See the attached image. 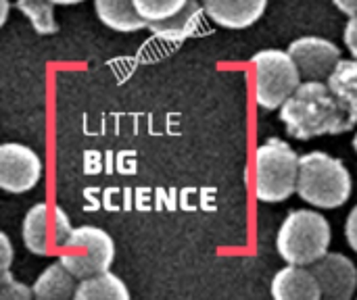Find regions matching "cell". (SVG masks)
Segmentation results:
<instances>
[{
    "instance_id": "cell-1",
    "label": "cell",
    "mask_w": 357,
    "mask_h": 300,
    "mask_svg": "<svg viewBox=\"0 0 357 300\" xmlns=\"http://www.w3.org/2000/svg\"><path fill=\"white\" fill-rule=\"evenodd\" d=\"M280 121L284 123L287 134L297 140L339 136L354 127L347 111L322 79H307L301 84L280 106Z\"/></svg>"
},
{
    "instance_id": "cell-2",
    "label": "cell",
    "mask_w": 357,
    "mask_h": 300,
    "mask_svg": "<svg viewBox=\"0 0 357 300\" xmlns=\"http://www.w3.org/2000/svg\"><path fill=\"white\" fill-rule=\"evenodd\" d=\"M354 192V180L341 159H335L322 150L303 155L299 161L297 194L312 207L339 209Z\"/></svg>"
},
{
    "instance_id": "cell-3",
    "label": "cell",
    "mask_w": 357,
    "mask_h": 300,
    "mask_svg": "<svg viewBox=\"0 0 357 300\" xmlns=\"http://www.w3.org/2000/svg\"><path fill=\"white\" fill-rule=\"evenodd\" d=\"M331 223L326 217L312 209L291 211L276 236L278 255L291 265H314L328 253Z\"/></svg>"
},
{
    "instance_id": "cell-4",
    "label": "cell",
    "mask_w": 357,
    "mask_h": 300,
    "mask_svg": "<svg viewBox=\"0 0 357 300\" xmlns=\"http://www.w3.org/2000/svg\"><path fill=\"white\" fill-rule=\"evenodd\" d=\"M301 157L280 138L266 140L255 150V196L261 203H282L297 192Z\"/></svg>"
},
{
    "instance_id": "cell-5",
    "label": "cell",
    "mask_w": 357,
    "mask_h": 300,
    "mask_svg": "<svg viewBox=\"0 0 357 300\" xmlns=\"http://www.w3.org/2000/svg\"><path fill=\"white\" fill-rule=\"evenodd\" d=\"M255 67V100L266 111L280 109L301 86V71L289 50L266 48L251 56Z\"/></svg>"
},
{
    "instance_id": "cell-6",
    "label": "cell",
    "mask_w": 357,
    "mask_h": 300,
    "mask_svg": "<svg viewBox=\"0 0 357 300\" xmlns=\"http://www.w3.org/2000/svg\"><path fill=\"white\" fill-rule=\"evenodd\" d=\"M115 259V242L113 238L94 226L73 228L71 236L61 251V263L77 278H90L102 271H109Z\"/></svg>"
},
{
    "instance_id": "cell-7",
    "label": "cell",
    "mask_w": 357,
    "mask_h": 300,
    "mask_svg": "<svg viewBox=\"0 0 357 300\" xmlns=\"http://www.w3.org/2000/svg\"><path fill=\"white\" fill-rule=\"evenodd\" d=\"M73 228L67 213L61 207H48L46 203L33 205L23 219V244L31 255L50 257L65 248Z\"/></svg>"
},
{
    "instance_id": "cell-8",
    "label": "cell",
    "mask_w": 357,
    "mask_h": 300,
    "mask_svg": "<svg viewBox=\"0 0 357 300\" xmlns=\"http://www.w3.org/2000/svg\"><path fill=\"white\" fill-rule=\"evenodd\" d=\"M42 171V159L29 146L17 142H6L0 146V188L4 192H29L38 186Z\"/></svg>"
},
{
    "instance_id": "cell-9",
    "label": "cell",
    "mask_w": 357,
    "mask_h": 300,
    "mask_svg": "<svg viewBox=\"0 0 357 300\" xmlns=\"http://www.w3.org/2000/svg\"><path fill=\"white\" fill-rule=\"evenodd\" d=\"M289 52L305 79H328V75L341 61L339 46L318 35H303L293 40Z\"/></svg>"
},
{
    "instance_id": "cell-10",
    "label": "cell",
    "mask_w": 357,
    "mask_h": 300,
    "mask_svg": "<svg viewBox=\"0 0 357 300\" xmlns=\"http://www.w3.org/2000/svg\"><path fill=\"white\" fill-rule=\"evenodd\" d=\"M320 284L322 299L351 300L357 290V269L354 261L341 253H326L310 267Z\"/></svg>"
},
{
    "instance_id": "cell-11",
    "label": "cell",
    "mask_w": 357,
    "mask_h": 300,
    "mask_svg": "<svg viewBox=\"0 0 357 300\" xmlns=\"http://www.w3.org/2000/svg\"><path fill=\"white\" fill-rule=\"evenodd\" d=\"M207 17L228 29H247L257 23L266 8L268 0H201Z\"/></svg>"
},
{
    "instance_id": "cell-12",
    "label": "cell",
    "mask_w": 357,
    "mask_h": 300,
    "mask_svg": "<svg viewBox=\"0 0 357 300\" xmlns=\"http://www.w3.org/2000/svg\"><path fill=\"white\" fill-rule=\"evenodd\" d=\"M272 297L276 300H320L322 290L312 269L289 263V267L274 276Z\"/></svg>"
},
{
    "instance_id": "cell-13",
    "label": "cell",
    "mask_w": 357,
    "mask_h": 300,
    "mask_svg": "<svg viewBox=\"0 0 357 300\" xmlns=\"http://www.w3.org/2000/svg\"><path fill=\"white\" fill-rule=\"evenodd\" d=\"M207 13H205L203 2L188 0V4L180 13H176L169 19L149 23V29L157 38H161L165 42H172V44H178V42H184L186 38H190V35H195L199 31V27L203 25V17Z\"/></svg>"
},
{
    "instance_id": "cell-14",
    "label": "cell",
    "mask_w": 357,
    "mask_h": 300,
    "mask_svg": "<svg viewBox=\"0 0 357 300\" xmlns=\"http://www.w3.org/2000/svg\"><path fill=\"white\" fill-rule=\"evenodd\" d=\"M96 17L111 29L121 33H132L149 27V21L140 17L134 0H94Z\"/></svg>"
},
{
    "instance_id": "cell-15",
    "label": "cell",
    "mask_w": 357,
    "mask_h": 300,
    "mask_svg": "<svg viewBox=\"0 0 357 300\" xmlns=\"http://www.w3.org/2000/svg\"><path fill=\"white\" fill-rule=\"evenodd\" d=\"M77 278L59 261L48 265L38 280L33 282V294L40 300H65L75 299V288H77Z\"/></svg>"
},
{
    "instance_id": "cell-16",
    "label": "cell",
    "mask_w": 357,
    "mask_h": 300,
    "mask_svg": "<svg viewBox=\"0 0 357 300\" xmlns=\"http://www.w3.org/2000/svg\"><path fill=\"white\" fill-rule=\"evenodd\" d=\"M331 92L337 96L349 119L357 123V58H341L326 79Z\"/></svg>"
},
{
    "instance_id": "cell-17",
    "label": "cell",
    "mask_w": 357,
    "mask_h": 300,
    "mask_svg": "<svg viewBox=\"0 0 357 300\" xmlns=\"http://www.w3.org/2000/svg\"><path fill=\"white\" fill-rule=\"evenodd\" d=\"M130 292L121 278L111 271H102L77 282L75 300H128Z\"/></svg>"
},
{
    "instance_id": "cell-18",
    "label": "cell",
    "mask_w": 357,
    "mask_h": 300,
    "mask_svg": "<svg viewBox=\"0 0 357 300\" xmlns=\"http://www.w3.org/2000/svg\"><path fill=\"white\" fill-rule=\"evenodd\" d=\"M17 8L29 19L36 33H40V35L56 33L59 25L54 21V2L52 0H17Z\"/></svg>"
},
{
    "instance_id": "cell-19",
    "label": "cell",
    "mask_w": 357,
    "mask_h": 300,
    "mask_svg": "<svg viewBox=\"0 0 357 300\" xmlns=\"http://www.w3.org/2000/svg\"><path fill=\"white\" fill-rule=\"evenodd\" d=\"M186 4H188V0H134L136 10L149 23L169 19L176 13H180Z\"/></svg>"
},
{
    "instance_id": "cell-20",
    "label": "cell",
    "mask_w": 357,
    "mask_h": 300,
    "mask_svg": "<svg viewBox=\"0 0 357 300\" xmlns=\"http://www.w3.org/2000/svg\"><path fill=\"white\" fill-rule=\"evenodd\" d=\"M33 288L17 282L10 271H2L0 274V299L2 300H29L33 299Z\"/></svg>"
},
{
    "instance_id": "cell-21",
    "label": "cell",
    "mask_w": 357,
    "mask_h": 300,
    "mask_svg": "<svg viewBox=\"0 0 357 300\" xmlns=\"http://www.w3.org/2000/svg\"><path fill=\"white\" fill-rule=\"evenodd\" d=\"M343 40H345V46L351 50V54L357 58V15L356 17H349V21L345 23Z\"/></svg>"
},
{
    "instance_id": "cell-22",
    "label": "cell",
    "mask_w": 357,
    "mask_h": 300,
    "mask_svg": "<svg viewBox=\"0 0 357 300\" xmlns=\"http://www.w3.org/2000/svg\"><path fill=\"white\" fill-rule=\"evenodd\" d=\"M345 240L351 246V251L357 253V207H354L351 213L347 215V221H345Z\"/></svg>"
},
{
    "instance_id": "cell-23",
    "label": "cell",
    "mask_w": 357,
    "mask_h": 300,
    "mask_svg": "<svg viewBox=\"0 0 357 300\" xmlns=\"http://www.w3.org/2000/svg\"><path fill=\"white\" fill-rule=\"evenodd\" d=\"M0 244H2L0 271H6V269H10V263H13V244H10V240H8V236L4 232H0Z\"/></svg>"
},
{
    "instance_id": "cell-24",
    "label": "cell",
    "mask_w": 357,
    "mask_h": 300,
    "mask_svg": "<svg viewBox=\"0 0 357 300\" xmlns=\"http://www.w3.org/2000/svg\"><path fill=\"white\" fill-rule=\"evenodd\" d=\"M335 2V6L341 10V13H345L347 17H356L357 15V0H333Z\"/></svg>"
},
{
    "instance_id": "cell-25",
    "label": "cell",
    "mask_w": 357,
    "mask_h": 300,
    "mask_svg": "<svg viewBox=\"0 0 357 300\" xmlns=\"http://www.w3.org/2000/svg\"><path fill=\"white\" fill-rule=\"evenodd\" d=\"M8 19V0H0V25H4Z\"/></svg>"
},
{
    "instance_id": "cell-26",
    "label": "cell",
    "mask_w": 357,
    "mask_h": 300,
    "mask_svg": "<svg viewBox=\"0 0 357 300\" xmlns=\"http://www.w3.org/2000/svg\"><path fill=\"white\" fill-rule=\"evenodd\" d=\"M54 4H79V2H84V0H52Z\"/></svg>"
},
{
    "instance_id": "cell-27",
    "label": "cell",
    "mask_w": 357,
    "mask_h": 300,
    "mask_svg": "<svg viewBox=\"0 0 357 300\" xmlns=\"http://www.w3.org/2000/svg\"><path fill=\"white\" fill-rule=\"evenodd\" d=\"M354 148H356V152H357V132H356V136H354Z\"/></svg>"
}]
</instances>
